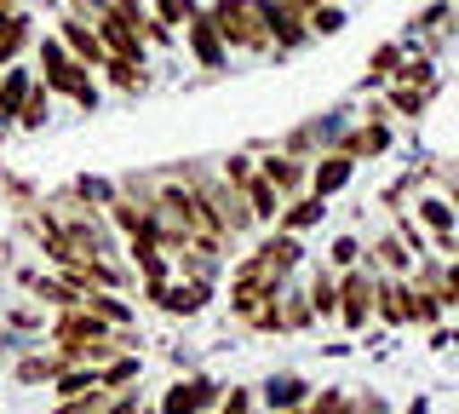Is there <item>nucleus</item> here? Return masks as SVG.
I'll list each match as a JSON object with an SVG mask.
<instances>
[{
	"label": "nucleus",
	"instance_id": "nucleus-1",
	"mask_svg": "<svg viewBox=\"0 0 459 414\" xmlns=\"http://www.w3.org/2000/svg\"><path fill=\"white\" fill-rule=\"evenodd\" d=\"M40 64H47V87H57V92H69L75 104H86V110H98V87H92V75L64 52V40H47L40 47Z\"/></svg>",
	"mask_w": 459,
	"mask_h": 414
},
{
	"label": "nucleus",
	"instance_id": "nucleus-2",
	"mask_svg": "<svg viewBox=\"0 0 459 414\" xmlns=\"http://www.w3.org/2000/svg\"><path fill=\"white\" fill-rule=\"evenodd\" d=\"M207 23L236 47H264V6L258 0H219Z\"/></svg>",
	"mask_w": 459,
	"mask_h": 414
},
{
	"label": "nucleus",
	"instance_id": "nucleus-3",
	"mask_svg": "<svg viewBox=\"0 0 459 414\" xmlns=\"http://www.w3.org/2000/svg\"><path fill=\"white\" fill-rule=\"evenodd\" d=\"M64 40H69V58H75L81 69H92V64H104V58H109V52H104V40L86 30L81 18H64Z\"/></svg>",
	"mask_w": 459,
	"mask_h": 414
},
{
	"label": "nucleus",
	"instance_id": "nucleus-4",
	"mask_svg": "<svg viewBox=\"0 0 459 414\" xmlns=\"http://www.w3.org/2000/svg\"><path fill=\"white\" fill-rule=\"evenodd\" d=\"M212 403V385L207 380H178L167 392V403H161V414H195V409H207Z\"/></svg>",
	"mask_w": 459,
	"mask_h": 414
},
{
	"label": "nucleus",
	"instance_id": "nucleus-5",
	"mask_svg": "<svg viewBox=\"0 0 459 414\" xmlns=\"http://www.w3.org/2000/svg\"><path fill=\"white\" fill-rule=\"evenodd\" d=\"M339 299H344V322L362 328V322H368V305H373V282H368V277H344Z\"/></svg>",
	"mask_w": 459,
	"mask_h": 414
},
{
	"label": "nucleus",
	"instance_id": "nucleus-6",
	"mask_svg": "<svg viewBox=\"0 0 459 414\" xmlns=\"http://www.w3.org/2000/svg\"><path fill=\"white\" fill-rule=\"evenodd\" d=\"M316 196H333V190H344V184H351V155H327L322 167H316Z\"/></svg>",
	"mask_w": 459,
	"mask_h": 414
},
{
	"label": "nucleus",
	"instance_id": "nucleus-7",
	"mask_svg": "<svg viewBox=\"0 0 459 414\" xmlns=\"http://www.w3.org/2000/svg\"><path fill=\"white\" fill-rule=\"evenodd\" d=\"M420 219H425V225H437L442 248H454V207L442 202V196H425V202H420Z\"/></svg>",
	"mask_w": 459,
	"mask_h": 414
},
{
	"label": "nucleus",
	"instance_id": "nucleus-8",
	"mask_svg": "<svg viewBox=\"0 0 459 414\" xmlns=\"http://www.w3.org/2000/svg\"><path fill=\"white\" fill-rule=\"evenodd\" d=\"M29 87H35V81H29L23 69H12V75L0 81V116H18V110H23V98H29Z\"/></svg>",
	"mask_w": 459,
	"mask_h": 414
},
{
	"label": "nucleus",
	"instance_id": "nucleus-9",
	"mask_svg": "<svg viewBox=\"0 0 459 414\" xmlns=\"http://www.w3.org/2000/svg\"><path fill=\"white\" fill-rule=\"evenodd\" d=\"M155 299H161L167 311H178V317H190V311H201V299H207V288H201V282H190V288H161Z\"/></svg>",
	"mask_w": 459,
	"mask_h": 414
},
{
	"label": "nucleus",
	"instance_id": "nucleus-10",
	"mask_svg": "<svg viewBox=\"0 0 459 414\" xmlns=\"http://www.w3.org/2000/svg\"><path fill=\"white\" fill-rule=\"evenodd\" d=\"M190 40H195L201 64H224V52H219V30H212L207 18H195V23H190Z\"/></svg>",
	"mask_w": 459,
	"mask_h": 414
},
{
	"label": "nucleus",
	"instance_id": "nucleus-11",
	"mask_svg": "<svg viewBox=\"0 0 459 414\" xmlns=\"http://www.w3.org/2000/svg\"><path fill=\"white\" fill-rule=\"evenodd\" d=\"M241 190H247V202H253V207H247L253 219H270V213H276V190H270L264 179H247Z\"/></svg>",
	"mask_w": 459,
	"mask_h": 414
},
{
	"label": "nucleus",
	"instance_id": "nucleus-12",
	"mask_svg": "<svg viewBox=\"0 0 459 414\" xmlns=\"http://www.w3.org/2000/svg\"><path fill=\"white\" fill-rule=\"evenodd\" d=\"M322 219V196H310V202H293L287 207V231H305V225Z\"/></svg>",
	"mask_w": 459,
	"mask_h": 414
},
{
	"label": "nucleus",
	"instance_id": "nucleus-13",
	"mask_svg": "<svg viewBox=\"0 0 459 414\" xmlns=\"http://www.w3.org/2000/svg\"><path fill=\"white\" fill-rule=\"evenodd\" d=\"M18 121H23V127H40V121H47V87H29L23 110H18Z\"/></svg>",
	"mask_w": 459,
	"mask_h": 414
},
{
	"label": "nucleus",
	"instance_id": "nucleus-14",
	"mask_svg": "<svg viewBox=\"0 0 459 414\" xmlns=\"http://www.w3.org/2000/svg\"><path fill=\"white\" fill-rule=\"evenodd\" d=\"M310 305L322 311V317H327V311H339V288H333L327 277H316V288H310Z\"/></svg>",
	"mask_w": 459,
	"mask_h": 414
},
{
	"label": "nucleus",
	"instance_id": "nucleus-15",
	"mask_svg": "<svg viewBox=\"0 0 459 414\" xmlns=\"http://www.w3.org/2000/svg\"><path fill=\"white\" fill-rule=\"evenodd\" d=\"M299 397H305V385H299V380H270V403H299Z\"/></svg>",
	"mask_w": 459,
	"mask_h": 414
},
{
	"label": "nucleus",
	"instance_id": "nucleus-16",
	"mask_svg": "<svg viewBox=\"0 0 459 414\" xmlns=\"http://www.w3.org/2000/svg\"><path fill=\"white\" fill-rule=\"evenodd\" d=\"M305 23H310V30H322V35H333V30H339L344 18H339L333 6H310V18H305Z\"/></svg>",
	"mask_w": 459,
	"mask_h": 414
},
{
	"label": "nucleus",
	"instance_id": "nucleus-17",
	"mask_svg": "<svg viewBox=\"0 0 459 414\" xmlns=\"http://www.w3.org/2000/svg\"><path fill=\"white\" fill-rule=\"evenodd\" d=\"M264 184H281V190H293V184H299V167H287V162H270V167H264Z\"/></svg>",
	"mask_w": 459,
	"mask_h": 414
},
{
	"label": "nucleus",
	"instance_id": "nucleus-18",
	"mask_svg": "<svg viewBox=\"0 0 459 414\" xmlns=\"http://www.w3.org/2000/svg\"><path fill=\"white\" fill-rule=\"evenodd\" d=\"M92 374H64V380H57V397H81V392H92Z\"/></svg>",
	"mask_w": 459,
	"mask_h": 414
},
{
	"label": "nucleus",
	"instance_id": "nucleus-19",
	"mask_svg": "<svg viewBox=\"0 0 459 414\" xmlns=\"http://www.w3.org/2000/svg\"><path fill=\"white\" fill-rule=\"evenodd\" d=\"M126 380H138V363H133V357H121V363L104 374V385H126Z\"/></svg>",
	"mask_w": 459,
	"mask_h": 414
},
{
	"label": "nucleus",
	"instance_id": "nucleus-20",
	"mask_svg": "<svg viewBox=\"0 0 459 414\" xmlns=\"http://www.w3.org/2000/svg\"><path fill=\"white\" fill-rule=\"evenodd\" d=\"M379 299H385V305H379V311H385V322H402V288H385Z\"/></svg>",
	"mask_w": 459,
	"mask_h": 414
},
{
	"label": "nucleus",
	"instance_id": "nucleus-21",
	"mask_svg": "<svg viewBox=\"0 0 459 414\" xmlns=\"http://www.w3.org/2000/svg\"><path fill=\"white\" fill-rule=\"evenodd\" d=\"M379 253H385V265H396V270L408 265V253H402V242H396V236H385V242H379Z\"/></svg>",
	"mask_w": 459,
	"mask_h": 414
},
{
	"label": "nucleus",
	"instance_id": "nucleus-22",
	"mask_svg": "<svg viewBox=\"0 0 459 414\" xmlns=\"http://www.w3.org/2000/svg\"><path fill=\"white\" fill-rule=\"evenodd\" d=\"M420 104H425V92H396V110H402V116H420Z\"/></svg>",
	"mask_w": 459,
	"mask_h": 414
},
{
	"label": "nucleus",
	"instance_id": "nucleus-23",
	"mask_svg": "<svg viewBox=\"0 0 459 414\" xmlns=\"http://www.w3.org/2000/svg\"><path fill=\"white\" fill-rule=\"evenodd\" d=\"M356 253H362V248H356V242H351V236H344V242H339V248H333V265H356Z\"/></svg>",
	"mask_w": 459,
	"mask_h": 414
},
{
	"label": "nucleus",
	"instance_id": "nucleus-24",
	"mask_svg": "<svg viewBox=\"0 0 459 414\" xmlns=\"http://www.w3.org/2000/svg\"><path fill=\"white\" fill-rule=\"evenodd\" d=\"M396 75H402V81H430V64H402Z\"/></svg>",
	"mask_w": 459,
	"mask_h": 414
},
{
	"label": "nucleus",
	"instance_id": "nucleus-25",
	"mask_svg": "<svg viewBox=\"0 0 459 414\" xmlns=\"http://www.w3.org/2000/svg\"><path fill=\"white\" fill-rule=\"evenodd\" d=\"M224 414H247V397H230V403H224Z\"/></svg>",
	"mask_w": 459,
	"mask_h": 414
},
{
	"label": "nucleus",
	"instance_id": "nucleus-26",
	"mask_svg": "<svg viewBox=\"0 0 459 414\" xmlns=\"http://www.w3.org/2000/svg\"><path fill=\"white\" fill-rule=\"evenodd\" d=\"M0 18H6V12H0Z\"/></svg>",
	"mask_w": 459,
	"mask_h": 414
}]
</instances>
